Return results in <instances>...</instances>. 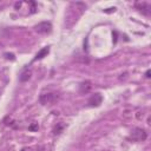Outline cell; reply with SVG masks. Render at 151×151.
<instances>
[{
	"mask_svg": "<svg viewBox=\"0 0 151 151\" xmlns=\"http://www.w3.org/2000/svg\"><path fill=\"white\" fill-rule=\"evenodd\" d=\"M21 151H33V150H32L31 147H23Z\"/></svg>",
	"mask_w": 151,
	"mask_h": 151,
	"instance_id": "cell-15",
	"label": "cell"
},
{
	"mask_svg": "<svg viewBox=\"0 0 151 151\" xmlns=\"http://www.w3.org/2000/svg\"><path fill=\"white\" fill-rule=\"evenodd\" d=\"M31 76H32V70L27 67V68H25V70L21 72L19 79H20V82H27V80L31 78Z\"/></svg>",
	"mask_w": 151,
	"mask_h": 151,
	"instance_id": "cell-7",
	"label": "cell"
},
{
	"mask_svg": "<svg viewBox=\"0 0 151 151\" xmlns=\"http://www.w3.org/2000/svg\"><path fill=\"white\" fill-rule=\"evenodd\" d=\"M34 31L39 34H47L52 31V24L50 21H41L34 26Z\"/></svg>",
	"mask_w": 151,
	"mask_h": 151,
	"instance_id": "cell-2",
	"label": "cell"
},
{
	"mask_svg": "<svg viewBox=\"0 0 151 151\" xmlns=\"http://www.w3.org/2000/svg\"><path fill=\"white\" fill-rule=\"evenodd\" d=\"M143 117H144L143 112H140V111H139V112H137V113H136V118H137V119H139V120H140V119H143Z\"/></svg>",
	"mask_w": 151,
	"mask_h": 151,
	"instance_id": "cell-12",
	"label": "cell"
},
{
	"mask_svg": "<svg viewBox=\"0 0 151 151\" xmlns=\"http://www.w3.org/2000/svg\"><path fill=\"white\" fill-rule=\"evenodd\" d=\"M135 6L143 14H145V16H150L151 14V5L149 3H146V1H137L135 4Z\"/></svg>",
	"mask_w": 151,
	"mask_h": 151,
	"instance_id": "cell-4",
	"label": "cell"
},
{
	"mask_svg": "<svg viewBox=\"0 0 151 151\" xmlns=\"http://www.w3.org/2000/svg\"><path fill=\"white\" fill-rule=\"evenodd\" d=\"M59 99V96L57 93H44L40 96L39 100L43 105H47V104H53Z\"/></svg>",
	"mask_w": 151,
	"mask_h": 151,
	"instance_id": "cell-3",
	"label": "cell"
},
{
	"mask_svg": "<svg viewBox=\"0 0 151 151\" xmlns=\"http://www.w3.org/2000/svg\"><path fill=\"white\" fill-rule=\"evenodd\" d=\"M64 129H65V124L64 123H57V125L54 126V129H53V133L54 135H60L63 131H64Z\"/></svg>",
	"mask_w": 151,
	"mask_h": 151,
	"instance_id": "cell-9",
	"label": "cell"
},
{
	"mask_svg": "<svg viewBox=\"0 0 151 151\" xmlns=\"http://www.w3.org/2000/svg\"><path fill=\"white\" fill-rule=\"evenodd\" d=\"M102 102H103L102 95H100V93H95V95H92V96L90 97V99H89V105L92 106V108H97V106H99V105L102 104Z\"/></svg>",
	"mask_w": 151,
	"mask_h": 151,
	"instance_id": "cell-5",
	"label": "cell"
},
{
	"mask_svg": "<svg viewBox=\"0 0 151 151\" xmlns=\"http://www.w3.org/2000/svg\"><path fill=\"white\" fill-rule=\"evenodd\" d=\"M48 52H50V47H44V48H41L37 54H36V58H34V60H39V59H43V58H45L47 54H48Z\"/></svg>",
	"mask_w": 151,
	"mask_h": 151,
	"instance_id": "cell-8",
	"label": "cell"
},
{
	"mask_svg": "<svg viewBox=\"0 0 151 151\" xmlns=\"http://www.w3.org/2000/svg\"><path fill=\"white\" fill-rule=\"evenodd\" d=\"M115 11H116V9H115V7H113V9H109V10H105V12H106V13H110V12H115Z\"/></svg>",
	"mask_w": 151,
	"mask_h": 151,
	"instance_id": "cell-14",
	"label": "cell"
},
{
	"mask_svg": "<svg viewBox=\"0 0 151 151\" xmlns=\"http://www.w3.org/2000/svg\"><path fill=\"white\" fill-rule=\"evenodd\" d=\"M28 130H30V131H38V130H39V124H38L37 122L31 123V125L28 126Z\"/></svg>",
	"mask_w": 151,
	"mask_h": 151,
	"instance_id": "cell-10",
	"label": "cell"
},
{
	"mask_svg": "<svg viewBox=\"0 0 151 151\" xmlns=\"http://www.w3.org/2000/svg\"><path fill=\"white\" fill-rule=\"evenodd\" d=\"M150 74H151V71H150V70H147V71H146V73H145V77H146V78H150V77H151Z\"/></svg>",
	"mask_w": 151,
	"mask_h": 151,
	"instance_id": "cell-13",
	"label": "cell"
},
{
	"mask_svg": "<svg viewBox=\"0 0 151 151\" xmlns=\"http://www.w3.org/2000/svg\"><path fill=\"white\" fill-rule=\"evenodd\" d=\"M131 137L133 140L136 142H144L146 138H147V133L144 129L142 127H135L132 131H131Z\"/></svg>",
	"mask_w": 151,
	"mask_h": 151,
	"instance_id": "cell-1",
	"label": "cell"
},
{
	"mask_svg": "<svg viewBox=\"0 0 151 151\" xmlns=\"http://www.w3.org/2000/svg\"><path fill=\"white\" fill-rule=\"evenodd\" d=\"M4 56H5L6 59H10V60H14V59H16V57H14L13 53H5Z\"/></svg>",
	"mask_w": 151,
	"mask_h": 151,
	"instance_id": "cell-11",
	"label": "cell"
},
{
	"mask_svg": "<svg viewBox=\"0 0 151 151\" xmlns=\"http://www.w3.org/2000/svg\"><path fill=\"white\" fill-rule=\"evenodd\" d=\"M91 90H92V83H91V82H89V80L83 82V83L80 84V86H79V92H80V93H83V95L89 93Z\"/></svg>",
	"mask_w": 151,
	"mask_h": 151,
	"instance_id": "cell-6",
	"label": "cell"
}]
</instances>
